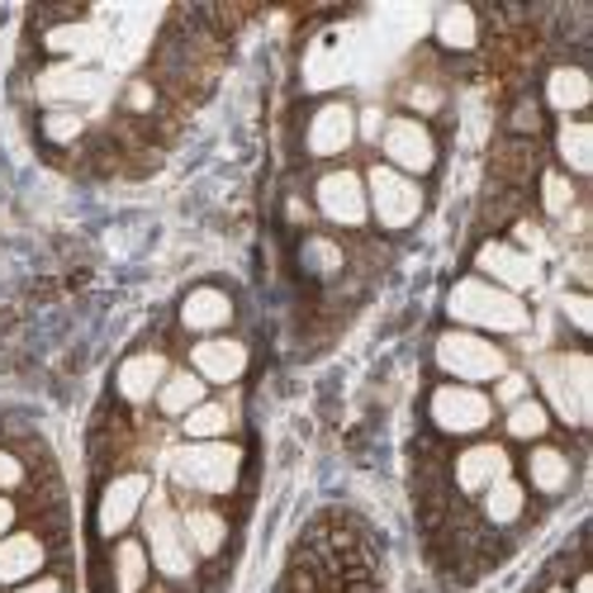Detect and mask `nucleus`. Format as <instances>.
Wrapping results in <instances>:
<instances>
[{
	"label": "nucleus",
	"mask_w": 593,
	"mask_h": 593,
	"mask_svg": "<svg viewBox=\"0 0 593 593\" xmlns=\"http://www.w3.org/2000/svg\"><path fill=\"white\" fill-rule=\"evenodd\" d=\"M304 266H309L314 276L332 280V276H342L347 252H342L338 237H328V233H309V237H304Z\"/></svg>",
	"instance_id": "c85d7f7f"
},
{
	"label": "nucleus",
	"mask_w": 593,
	"mask_h": 593,
	"mask_svg": "<svg viewBox=\"0 0 593 593\" xmlns=\"http://www.w3.org/2000/svg\"><path fill=\"white\" fill-rule=\"evenodd\" d=\"M437 366L456 384H479V380H499L508 371V351L499 342H485L470 328H456L437 338Z\"/></svg>",
	"instance_id": "7ed1b4c3"
},
{
	"label": "nucleus",
	"mask_w": 593,
	"mask_h": 593,
	"mask_svg": "<svg viewBox=\"0 0 593 593\" xmlns=\"http://www.w3.org/2000/svg\"><path fill=\"white\" fill-rule=\"evenodd\" d=\"M43 47L53 57H62V62H82L86 67V57L100 53L105 39H100V29L95 24L76 20V10H53V29L43 34Z\"/></svg>",
	"instance_id": "2eb2a0df"
},
{
	"label": "nucleus",
	"mask_w": 593,
	"mask_h": 593,
	"mask_svg": "<svg viewBox=\"0 0 593 593\" xmlns=\"http://www.w3.org/2000/svg\"><path fill=\"white\" fill-rule=\"evenodd\" d=\"M181 532L190 541V551L214 560L223 547H229V518L214 504H186L181 508Z\"/></svg>",
	"instance_id": "6ab92c4d"
},
{
	"label": "nucleus",
	"mask_w": 593,
	"mask_h": 593,
	"mask_svg": "<svg viewBox=\"0 0 593 593\" xmlns=\"http://www.w3.org/2000/svg\"><path fill=\"white\" fill-rule=\"evenodd\" d=\"M547 593H565V589H560V584H555V589H547Z\"/></svg>",
	"instance_id": "79ce46f5"
},
{
	"label": "nucleus",
	"mask_w": 593,
	"mask_h": 593,
	"mask_svg": "<svg viewBox=\"0 0 593 593\" xmlns=\"http://www.w3.org/2000/svg\"><path fill=\"white\" fill-rule=\"evenodd\" d=\"M34 91L47 109H72V105H91L105 91V76L82 62H47L34 76Z\"/></svg>",
	"instance_id": "9d476101"
},
{
	"label": "nucleus",
	"mask_w": 593,
	"mask_h": 593,
	"mask_svg": "<svg viewBox=\"0 0 593 593\" xmlns=\"http://www.w3.org/2000/svg\"><path fill=\"white\" fill-rule=\"evenodd\" d=\"M541 390H547L551 409L560 413V423H570V427H584V423H589V409L580 404V394H574L570 384H565V375H560V361H555V357L541 361Z\"/></svg>",
	"instance_id": "393cba45"
},
{
	"label": "nucleus",
	"mask_w": 593,
	"mask_h": 593,
	"mask_svg": "<svg viewBox=\"0 0 593 593\" xmlns=\"http://www.w3.org/2000/svg\"><path fill=\"white\" fill-rule=\"evenodd\" d=\"M233 324V299L214 290V285H200V290H190L186 304H181V328L186 332H200V338H214L219 328Z\"/></svg>",
	"instance_id": "a211bd4d"
},
{
	"label": "nucleus",
	"mask_w": 593,
	"mask_h": 593,
	"mask_svg": "<svg viewBox=\"0 0 593 593\" xmlns=\"http://www.w3.org/2000/svg\"><path fill=\"white\" fill-rule=\"evenodd\" d=\"M475 266H479V280L489 276V285H499V290H508V295L532 290V285L541 280L537 256L518 252L512 243H485V247H479V256H475Z\"/></svg>",
	"instance_id": "9b49d317"
},
{
	"label": "nucleus",
	"mask_w": 593,
	"mask_h": 593,
	"mask_svg": "<svg viewBox=\"0 0 593 593\" xmlns=\"http://www.w3.org/2000/svg\"><path fill=\"white\" fill-rule=\"evenodd\" d=\"M142 504H148V475L142 470H124L105 485L100 504H95V532H100L105 541H119L128 532V522L142 512Z\"/></svg>",
	"instance_id": "1a4fd4ad"
},
{
	"label": "nucleus",
	"mask_w": 593,
	"mask_h": 593,
	"mask_svg": "<svg viewBox=\"0 0 593 593\" xmlns=\"http://www.w3.org/2000/svg\"><path fill=\"white\" fill-rule=\"evenodd\" d=\"M504 475H512V460L499 442L466 446V452H456V460H452V479L460 494H485L489 485H499Z\"/></svg>",
	"instance_id": "ddd939ff"
},
{
	"label": "nucleus",
	"mask_w": 593,
	"mask_h": 593,
	"mask_svg": "<svg viewBox=\"0 0 593 593\" xmlns=\"http://www.w3.org/2000/svg\"><path fill=\"white\" fill-rule=\"evenodd\" d=\"M479 512H485L489 527H512L527 512V489L512 475H504L499 485H489L485 494H479Z\"/></svg>",
	"instance_id": "5701e85b"
},
{
	"label": "nucleus",
	"mask_w": 593,
	"mask_h": 593,
	"mask_svg": "<svg viewBox=\"0 0 593 593\" xmlns=\"http://www.w3.org/2000/svg\"><path fill=\"white\" fill-rule=\"evenodd\" d=\"M446 314L456 324H466L470 332H522L527 328V304L518 295L499 290V285L479 280V276H466L456 280V290L446 295Z\"/></svg>",
	"instance_id": "f03ea898"
},
{
	"label": "nucleus",
	"mask_w": 593,
	"mask_h": 593,
	"mask_svg": "<svg viewBox=\"0 0 593 593\" xmlns=\"http://www.w3.org/2000/svg\"><path fill=\"white\" fill-rule=\"evenodd\" d=\"M574 593H593V580H589V570L580 574V580H574Z\"/></svg>",
	"instance_id": "a19ab883"
},
{
	"label": "nucleus",
	"mask_w": 593,
	"mask_h": 593,
	"mask_svg": "<svg viewBox=\"0 0 593 593\" xmlns=\"http://www.w3.org/2000/svg\"><path fill=\"white\" fill-rule=\"evenodd\" d=\"M380 152H384V167H394L399 176H409V181L437 167V138H432V128L413 115H394L384 124Z\"/></svg>",
	"instance_id": "0eeeda50"
},
{
	"label": "nucleus",
	"mask_w": 593,
	"mask_h": 593,
	"mask_svg": "<svg viewBox=\"0 0 593 593\" xmlns=\"http://www.w3.org/2000/svg\"><path fill=\"white\" fill-rule=\"evenodd\" d=\"M47 565V541L39 532L0 537V589H20Z\"/></svg>",
	"instance_id": "dca6fc26"
},
{
	"label": "nucleus",
	"mask_w": 593,
	"mask_h": 593,
	"mask_svg": "<svg viewBox=\"0 0 593 593\" xmlns=\"http://www.w3.org/2000/svg\"><path fill=\"white\" fill-rule=\"evenodd\" d=\"M204 404V380L195 371H171L162 380V390H157V409H162V419H186L190 409Z\"/></svg>",
	"instance_id": "b1692460"
},
{
	"label": "nucleus",
	"mask_w": 593,
	"mask_h": 593,
	"mask_svg": "<svg viewBox=\"0 0 593 593\" xmlns=\"http://www.w3.org/2000/svg\"><path fill=\"white\" fill-rule=\"evenodd\" d=\"M427 419L446 437H479L494 423V399L475 384H437L427 399Z\"/></svg>",
	"instance_id": "39448f33"
},
{
	"label": "nucleus",
	"mask_w": 593,
	"mask_h": 593,
	"mask_svg": "<svg viewBox=\"0 0 593 593\" xmlns=\"http://www.w3.org/2000/svg\"><path fill=\"white\" fill-rule=\"evenodd\" d=\"M541 100H547L555 115H584L589 100H593V86H589V72L565 62V67H551L547 72V86H541Z\"/></svg>",
	"instance_id": "aec40b11"
},
{
	"label": "nucleus",
	"mask_w": 593,
	"mask_h": 593,
	"mask_svg": "<svg viewBox=\"0 0 593 593\" xmlns=\"http://www.w3.org/2000/svg\"><path fill=\"white\" fill-rule=\"evenodd\" d=\"M527 479L537 485V494H565L574 485V460L570 452H560V446H532V456H527Z\"/></svg>",
	"instance_id": "4be33fe9"
},
{
	"label": "nucleus",
	"mask_w": 593,
	"mask_h": 593,
	"mask_svg": "<svg viewBox=\"0 0 593 593\" xmlns=\"http://www.w3.org/2000/svg\"><path fill=\"white\" fill-rule=\"evenodd\" d=\"M157 100H162V91H157V82H148V76H134V82L124 86V115H134V119L157 115Z\"/></svg>",
	"instance_id": "473e14b6"
},
{
	"label": "nucleus",
	"mask_w": 593,
	"mask_h": 593,
	"mask_svg": "<svg viewBox=\"0 0 593 593\" xmlns=\"http://www.w3.org/2000/svg\"><path fill=\"white\" fill-rule=\"evenodd\" d=\"M351 138H357V115L342 100L318 105L309 124H304V152L309 157H342L351 148Z\"/></svg>",
	"instance_id": "f8f14e48"
},
{
	"label": "nucleus",
	"mask_w": 593,
	"mask_h": 593,
	"mask_svg": "<svg viewBox=\"0 0 593 593\" xmlns=\"http://www.w3.org/2000/svg\"><path fill=\"white\" fill-rule=\"evenodd\" d=\"M555 148H560V162H565L574 176L593 171V128L584 119H565V124H560Z\"/></svg>",
	"instance_id": "bb28decb"
},
{
	"label": "nucleus",
	"mask_w": 593,
	"mask_h": 593,
	"mask_svg": "<svg viewBox=\"0 0 593 593\" xmlns=\"http://www.w3.org/2000/svg\"><path fill=\"white\" fill-rule=\"evenodd\" d=\"M181 432H186V442H223L233 432V413L214 404V399H204L200 409H190L181 419Z\"/></svg>",
	"instance_id": "cd10ccee"
},
{
	"label": "nucleus",
	"mask_w": 593,
	"mask_h": 593,
	"mask_svg": "<svg viewBox=\"0 0 593 593\" xmlns=\"http://www.w3.org/2000/svg\"><path fill=\"white\" fill-rule=\"evenodd\" d=\"M508 128H512V134H537V128H541V109H537L532 100H522L518 109H512Z\"/></svg>",
	"instance_id": "c9c22d12"
},
{
	"label": "nucleus",
	"mask_w": 593,
	"mask_h": 593,
	"mask_svg": "<svg viewBox=\"0 0 593 593\" xmlns=\"http://www.w3.org/2000/svg\"><path fill=\"white\" fill-rule=\"evenodd\" d=\"M24 485V460L0 446V489H20Z\"/></svg>",
	"instance_id": "72a5a7b5"
},
{
	"label": "nucleus",
	"mask_w": 593,
	"mask_h": 593,
	"mask_svg": "<svg viewBox=\"0 0 593 593\" xmlns=\"http://www.w3.org/2000/svg\"><path fill=\"white\" fill-rule=\"evenodd\" d=\"M171 485L200 499H223L237 489L243 475V452L233 442H190L181 452H171Z\"/></svg>",
	"instance_id": "f257e3e1"
},
{
	"label": "nucleus",
	"mask_w": 593,
	"mask_h": 593,
	"mask_svg": "<svg viewBox=\"0 0 593 593\" xmlns=\"http://www.w3.org/2000/svg\"><path fill=\"white\" fill-rule=\"evenodd\" d=\"M190 371L204 384H233L247 371V347L237 338H200L190 347Z\"/></svg>",
	"instance_id": "4468645a"
},
{
	"label": "nucleus",
	"mask_w": 593,
	"mask_h": 593,
	"mask_svg": "<svg viewBox=\"0 0 593 593\" xmlns=\"http://www.w3.org/2000/svg\"><path fill=\"white\" fill-rule=\"evenodd\" d=\"M10 527H14V504L0 494V537H10Z\"/></svg>",
	"instance_id": "ea45409f"
},
{
	"label": "nucleus",
	"mask_w": 593,
	"mask_h": 593,
	"mask_svg": "<svg viewBox=\"0 0 593 593\" xmlns=\"http://www.w3.org/2000/svg\"><path fill=\"white\" fill-rule=\"evenodd\" d=\"M148 547L138 537H119L109 551V589L115 593H148Z\"/></svg>",
	"instance_id": "412c9836"
},
{
	"label": "nucleus",
	"mask_w": 593,
	"mask_h": 593,
	"mask_svg": "<svg viewBox=\"0 0 593 593\" xmlns=\"http://www.w3.org/2000/svg\"><path fill=\"white\" fill-rule=\"evenodd\" d=\"M409 105L423 109V115H432V109H442V91L432 82H419V86H409Z\"/></svg>",
	"instance_id": "e433bc0d"
},
{
	"label": "nucleus",
	"mask_w": 593,
	"mask_h": 593,
	"mask_svg": "<svg viewBox=\"0 0 593 593\" xmlns=\"http://www.w3.org/2000/svg\"><path fill=\"white\" fill-rule=\"evenodd\" d=\"M366 204H371V214L380 219V229L404 233L423 214V190H419V181L399 176L394 167L375 162L371 171H366Z\"/></svg>",
	"instance_id": "423d86ee"
},
{
	"label": "nucleus",
	"mask_w": 593,
	"mask_h": 593,
	"mask_svg": "<svg viewBox=\"0 0 593 593\" xmlns=\"http://www.w3.org/2000/svg\"><path fill=\"white\" fill-rule=\"evenodd\" d=\"M494 394H499V404H522V399H527V375H512V371H504L499 375V390H494Z\"/></svg>",
	"instance_id": "f704fd0d"
},
{
	"label": "nucleus",
	"mask_w": 593,
	"mask_h": 593,
	"mask_svg": "<svg viewBox=\"0 0 593 593\" xmlns=\"http://www.w3.org/2000/svg\"><path fill=\"white\" fill-rule=\"evenodd\" d=\"M314 204H318V214H324L328 223H338V229H361V223L371 219L366 181H361V171H351V167H332V171L318 176Z\"/></svg>",
	"instance_id": "6e6552de"
},
{
	"label": "nucleus",
	"mask_w": 593,
	"mask_h": 593,
	"mask_svg": "<svg viewBox=\"0 0 593 593\" xmlns=\"http://www.w3.org/2000/svg\"><path fill=\"white\" fill-rule=\"evenodd\" d=\"M10 593H67V584H62L57 574H43V580H29V584L10 589Z\"/></svg>",
	"instance_id": "58836bf2"
},
{
	"label": "nucleus",
	"mask_w": 593,
	"mask_h": 593,
	"mask_svg": "<svg viewBox=\"0 0 593 593\" xmlns=\"http://www.w3.org/2000/svg\"><path fill=\"white\" fill-rule=\"evenodd\" d=\"M148 560L157 565L167 584H190L195 580V551H190V541L181 532V518H176V508L167 499H152L148 508Z\"/></svg>",
	"instance_id": "20e7f679"
},
{
	"label": "nucleus",
	"mask_w": 593,
	"mask_h": 593,
	"mask_svg": "<svg viewBox=\"0 0 593 593\" xmlns=\"http://www.w3.org/2000/svg\"><path fill=\"white\" fill-rule=\"evenodd\" d=\"M560 314H565L580 332H589V299L584 295H560Z\"/></svg>",
	"instance_id": "4c0bfd02"
},
{
	"label": "nucleus",
	"mask_w": 593,
	"mask_h": 593,
	"mask_svg": "<svg viewBox=\"0 0 593 593\" xmlns=\"http://www.w3.org/2000/svg\"><path fill=\"white\" fill-rule=\"evenodd\" d=\"M437 43L446 53H470L479 43V14L470 6H446L437 14Z\"/></svg>",
	"instance_id": "a878e982"
},
{
	"label": "nucleus",
	"mask_w": 593,
	"mask_h": 593,
	"mask_svg": "<svg viewBox=\"0 0 593 593\" xmlns=\"http://www.w3.org/2000/svg\"><path fill=\"white\" fill-rule=\"evenodd\" d=\"M43 138L53 142V148H72V142L86 138V115H76V109H47L43 115Z\"/></svg>",
	"instance_id": "2f4dec72"
},
{
	"label": "nucleus",
	"mask_w": 593,
	"mask_h": 593,
	"mask_svg": "<svg viewBox=\"0 0 593 593\" xmlns=\"http://www.w3.org/2000/svg\"><path fill=\"white\" fill-rule=\"evenodd\" d=\"M167 375H171V366H167L162 351H134V357L119 366L115 390H119L124 404H148V399H157Z\"/></svg>",
	"instance_id": "f3484780"
},
{
	"label": "nucleus",
	"mask_w": 593,
	"mask_h": 593,
	"mask_svg": "<svg viewBox=\"0 0 593 593\" xmlns=\"http://www.w3.org/2000/svg\"><path fill=\"white\" fill-rule=\"evenodd\" d=\"M574 204H580V190H574L570 176L555 171V167L541 171V210H547L551 219H560V214H570Z\"/></svg>",
	"instance_id": "7c9ffc66"
},
{
	"label": "nucleus",
	"mask_w": 593,
	"mask_h": 593,
	"mask_svg": "<svg viewBox=\"0 0 593 593\" xmlns=\"http://www.w3.org/2000/svg\"><path fill=\"white\" fill-rule=\"evenodd\" d=\"M547 432H551L547 404H537V399H522V404L508 409V437H512V442H541Z\"/></svg>",
	"instance_id": "c756f323"
}]
</instances>
